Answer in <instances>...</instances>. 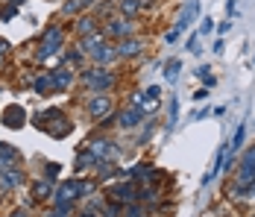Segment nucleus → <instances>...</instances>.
Instances as JSON below:
<instances>
[{
	"label": "nucleus",
	"instance_id": "obj_2",
	"mask_svg": "<svg viewBox=\"0 0 255 217\" xmlns=\"http://www.w3.org/2000/svg\"><path fill=\"white\" fill-rule=\"evenodd\" d=\"M179 68H182V62H179V59H170V62L164 65V79H167V82H176Z\"/></svg>",
	"mask_w": 255,
	"mask_h": 217
},
{
	"label": "nucleus",
	"instance_id": "obj_8",
	"mask_svg": "<svg viewBox=\"0 0 255 217\" xmlns=\"http://www.w3.org/2000/svg\"><path fill=\"white\" fill-rule=\"evenodd\" d=\"M211 29H214V21H211V18H205V21H203V26H200V32H203V35H208Z\"/></svg>",
	"mask_w": 255,
	"mask_h": 217
},
{
	"label": "nucleus",
	"instance_id": "obj_4",
	"mask_svg": "<svg viewBox=\"0 0 255 217\" xmlns=\"http://www.w3.org/2000/svg\"><path fill=\"white\" fill-rule=\"evenodd\" d=\"M244 135H247V126H244V123H241V126H238V132H235V141H232V153H235V150H238V147L244 144Z\"/></svg>",
	"mask_w": 255,
	"mask_h": 217
},
{
	"label": "nucleus",
	"instance_id": "obj_3",
	"mask_svg": "<svg viewBox=\"0 0 255 217\" xmlns=\"http://www.w3.org/2000/svg\"><path fill=\"white\" fill-rule=\"evenodd\" d=\"M141 115H144V112H141ZM141 115H138V112H132V109H129L127 115H124V118H121V123H124V126H135V123L141 121Z\"/></svg>",
	"mask_w": 255,
	"mask_h": 217
},
{
	"label": "nucleus",
	"instance_id": "obj_7",
	"mask_svg": "<svg viewBox=\"0 0 255 217\" xmlns=\"http://www.w3.org/2000/svg\"><path fill=\"white\" fill-rule=\"evenodd\" d=\"M106 109H109V100H97V103L91 106V112H97V115H103Z\"/></svg>",
	"mask_w": 255,
	"mask_h": 217
},
{
	"label": "nucleus",
	"instance_id": "obj_6",
	"mask_svg": "<svg viewBox=\"0 0 255 217\" xmlns=\"http://www.w3.org/2000/svg\"><path fill=\"white\" fill-rule=\"evenodd\" d=\"M197 73H200V79H203L205 85H214V82H217V79H214V76L208 73V68H200V71H197Z\"/></svg>",
	"mask_w": 255,
	"mask_h": 217
},
{
	"label": "nucleus",
	"instance_id": "obj_5",
	"mask_svg": "<svg viewBox=\"0 0 255 217\" xmlns=\"http://www.w3.org/2000/svg\"><path fill=\"white\" fill-rule=\"evenodd\" d=\"M118 53H121V56H132V53H138V44H135V41H127V44H121Z\"/></svg>",
	"mask_w": 255,
	"mask_h": 217
},
{
	"label": "nucleus",
	"instance_id": "obj_9",
	"mask_svg": "<svg viewBox=\"0 0 255 217\" xmlns=\"http://www.w3.org/2000/svg\"><path fill=\"white\" fill-rule=\"evenodd\" d=\"M124 9H127V12H135V9H138V3H135V0H127V3H124Z\"/></svg>",
	"mask_w": 255,
	"mask_h": 217
},
{
	"label": "nucleus",
	"instance_id": "obj_1",
	"mask_svg": "<svg viewBox=\"0 0 255 217\" xmlns=\"http://www.w3.org/2000/svg\"><path fill=\"white\" fill-rule=\"evenodd\" d=\"M197 15H200V0H188V6H185V12H182V18H179V24H176V32L194 24Z\"/></svg>",
	"mask_w": 255,
	"mask_h": 217
}]
</instances>
